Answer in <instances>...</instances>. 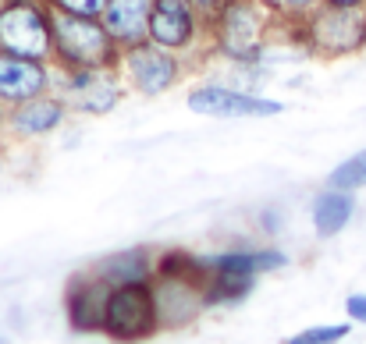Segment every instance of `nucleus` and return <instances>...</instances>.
I'll list each match as a JSON object with an SVG mask.
<instances>
[{"instance_id":"nucleus-1","label":"nucleus","mask_w":366,"mask_h":344,"mask_svg":"<svg viewBox=\"0 0 366 344\" xmlns=\"http://www.w3.org/2000/svg\"><path fill=\"white\" fill-rule=\"evenodd\" d=\"M54 29V64L61 71H104L122 68V46L100 18H82L50 7Z\"/></svg>"},{"instance_id":"nucleus-2","label":"nucleus","mask_w":366,"mask_h":344,"mask_svg":"<svg viewBox=\"0 0 366 344\" xmlns=\"http://www.w3.org/2000/svg\"><path fill=\"white\" fill-rule=\"evenodd\" d=\"M210 21H214L217 50L235 64H256L274 29V14L267 0H228Z\"/></svg>"},{"instance_id":"nucleus-3","label":"nucleus","mask_w":366,"mask_h":344,"mask_svg":"<svg viewBox=\"0 0 366 344\" xmlns=\"http://www.w3.org/2000/svg\"><path fill=\"white\" fill-rule=\"evenodd\" d=\"M100 334L118 344H139L146 338H153V334H160L153 280L111 288L107 305H104V330Z\"/></svg>"},{"instance_id":"nucleus-4","label":"nucleus","mask_w":366,"mask_h":344,"mask_svg":"<svg viewBox=\"0 0 366 344\" xmlns=\"http://www.w3.org/2000/svg\"><path fill=\"white\" fill-rule=\"evenodd\" d=\"M0 54L29 57V61H54V29L50 7L39 0H11L0 7Z\"/></svg>"},{"instance_id":"nucleus-5","label":"nucleus","mask_w":366,"mask_h":344,"mask_svg":"<svg viewBox=\"0 0 366 344\" xmlns=\"http://www.w3.org/2000/svg\"><path fill=\"white\" fill-rule=\"evenodd\" d=\"M306 46L320 57H345L366 46V7H313L302 18Z\"/></svg>"},{"instance_id":"nucleus-6","label":"nucleus","mask_w":366,"mask_h":344,"mask_svg":"<svg viewBox=\"0 0 366 344\" xmlns=\"http://www.w3.org/2000/svg\"><path fill=\"white\" fill-rule=\"evenodd\" d=\"M122 71L132 89H139L146 96H160L182 79V61H178V54L160 50L146 39V43L122 50Z\"/></svg>"},{"instance_id":"nucleus-7","label":"nucleus","mask_w":366,"mask_h":344,"mask_svg":"<svg viewBox=\"0 0 366 344\" xmlns=\"http://www.w3.org/2000/svg\"><path fill=\"white\" fill-rule=\"evenodd\" d=\"M146 39L160 50L185 54L199 39V11L192 0H153Z\"/></svg>"},{"instance_id":"nucleus-8","label":"nucleus","mask_w":366,"mask_h":344,"mask_svg":"<svg viewBox=\"0 0 366 344\" xmlns=\"http://www.w3.org/2000/svg\"><path fill=\"white\" fill-rule=\"evenodd\" d=\"M189 111L203 117H274L281 114L285 107L277 100H267V96H256V93H245L235 86H199L189 93Z\"/></svg>"},{"instance_id":"nucleus-9","label":"nucleus","mask_w":366,"mask_h":344,"mask_svg":"<svg viewBox=\"0 0 366 344\" xmlns=\"http://www.w3.org/2000/svg\"><path fill=\"white\" fill-rule=\"evenodd\" d=\"M64 82V103H75L82 114L104 117L111 114L122 100V82H118V68H104V71H61Z\"/></svg>"},{"instance_id":"nucleus-10","label":"nucleus","mask_w":366,"mask_h":344,"mask_svg":"<svg viewBox=\"0 0 366 344\" xmlns=\"http://www.w3.org/2000/svg\"><path fill=\"white\" fill-rule=\"evenodd\" d=\"M111 284L100 280L97 273H75L68 291H64V313L71 330L79 334H100L104 330V305H107Z\"/></svg>"},{"instance_id":"nucleus-11","label":"nucleus","mask_w":366,"mask_h":344,"mask_svg":"<svg viewBox=\"0 0 366 344\" xmlns=\"http://www.w3.org/2000/svg\"><path fill=\"white\" fill-rule=\"evenodd\" d=\"M50 89V64L0 54V107H18Z\"/></svg>"},{"instance_id":"nucleus-12","label":"nucleus","mask_w":366,"mask_h":344,"mask_svg":"<svg viewBox=\"0 0 366 344\" xmlns=\"http://www.w3.org/2000/svg\"><path fill=\"white\" fill-rule=\"evenodd\" d=\"M64 117H68V103L61 100V96H32V100H25V103H18V107H7V128L11 131H18V135H25V138H39V135H50V131H57L61 124H64Z\"/></svg>"},{"instance_id":"nucleus-13","label":"nucleus","mask_w":366,"mask_h":344,"mask_svg":"<svg viewBox=\"0 0 366 344\" xmlns=\"http://www.w3.org/2000/svg\"><path fill=\"white\" fill-rule=\"evenodd\" d=\"M149 11H153V0H107L100 21L107 25V32L114 36V43L122 50H128L135 43H146Z\"/></svg>"},{"instance_id":"nucleus-14","label":"nucleus","mask_w":366,"mask_h":344,"mask_svg":"<svg viewBox=\"0 0 366 344\" xmlns=\"http://www.w3.org/2000/svg\"><path fill=\"white\" fill-rule=\"evenodd\" d=\"M89 273H97L111 288H118V284H142V280H153L157 256L149 248H124V252H114V256L93 263Z\"/></svg>"},{"instance_id":"nucleus-15","label":"nucleus","mask_w":366,"mask_h":344,"mask_svg":"<svg viewBox=\"0 0 366 344\" xmlns=\"http://www.w3.org/2000/svg\"><path fill=\"white\" fill-rule=\"evenodd\" d=\"M207 270H224V273H249V277H263L274 270L288 266V256L277 248H232V252H217V256H199Z\"/></svg>"},{"instance_id":"nucleus-16","label":"nucleus","mask_w":366,"mask_h":344,"mask_svg":"<svg viewBox=\"0 0 366 344\" xmlns=\"http://www.w3.org/2000/svg\"><path fill=\"white\" fill-rule=\"evenodd\" d=\"M356 217V192H342V188H324L313 199V228L320 238H335L338 231Z\"/></svg>"},{"instance_id":"nucleus-17","label":"nucleus","mask_w":366,"mask_h":344,"mask_svg":"<svg viewBox=\"0 0 366 344\" xmlns=\"http://www.w3.org/2000/svg\"><path fill=\"white\" fill-rule=\"evenodd\" d=\"M327 188H342V192H360V188H366V149L352 153L349 160H342L327 174Z\"/></svg>"},{"instance_id":"nucleus-18","label":"nucleus","mask_w":366,"mask_h":344,"mask_svg":"<svg viewBox=\"0 0 366 344\" xmlns=\"http://www.w3.org/2000/svg\"><path fill=\"white\" fill-rule=\"evenodd\" d=\"M349 323H331V327H310V330H302V334H295V338H288L285 344H338L349 338Z\"/></svg>"},{"instance_id":"nucleus-19","label":"nucleus","mask_w":366,"mask_h":344,"mask_svg":"<svg viewBox=\"0 0 366 344\" xmlns=\"http://www.w3.org/2000/svg\"><path fill=\"white\" fill-rule=\"evenodd\" d=\"M46 7L68 11V14H82V18H100L107 0H46Z\"/></svg>"},{"instance_id":"nucleus-20","label":"nucleus","mask_w":366,"mask_h":344,"mask_svg":"<svg viewBox=\"0 0 366 344\" xmlns=\"http://www.w3.org/2000/svg\"><path fill=\"white\" fill-rule=\"evenodd\" d=\"M267 4H274V7H281L288 18H306L313 7H320V0H267Z\"/></svg>"},{"instance_id":"nucleus-21","label":"nucleus","mask_w":366,"mask_h":344,"mask_svg":"<svg viewBox=\"0 0 366 344\" xmlns=\"http://www.w3.org/2000/svg\"><path fill=\"white\" fill-rule=\"evenodd\" d=\"M345 313L352 323H366V295H349L345 298Z\"/></svg>"},{"instance_id":"nucleus-22","label":"nucleus","mask_w":366,"mask_h":344,"mask_svg":"<svg viewBox=\"0 0 366 344\" xmlns=\"http://www.w3.org/2000/svg\"><path fill=\"white\" fill-rule=\"evenodd\" d=\"M192 4H196V11H203V18H214L228 0H192Z\"/></svg>"},{"instance_id":"nucleus-23","label":"nucleus","mask_w":366,"mask_h":344,"mask_svg":"<svg viewBox=\"0 0 366 344\" xmlns=\"http://www.w3.org/2000/svg\"><path fill=\"white\" fill-rule=\"evenodd\" d=\"M324 7H366V0H320Z\"/></svg>"},{"instance_id":"nucleus-24","label":"nucleus","mask_w":366,"mask_h":344,"mask_svg":"<svg viewBox=\"0 0 366 344\" xmlns=\"http://www.w3.org/2000/svg\"><path fill=\"white\" fill-rule=\"evenodd\" d=\"M0 124H4V107H0Z\"/></svg>"},{"instance_id":"nucleus-25","label":"nucleus","mask_w":366,"mask_h":344,"mask_svg":"<svg viewBox=\"0 0 366 344\" xmlns=\"http://www.w3.org/2000/svg\"><path fill=\"white\" fill-rule=\"evenodd\" d=\"M0 7H4V0H0Z\"/></svg>"}]
</instances>
